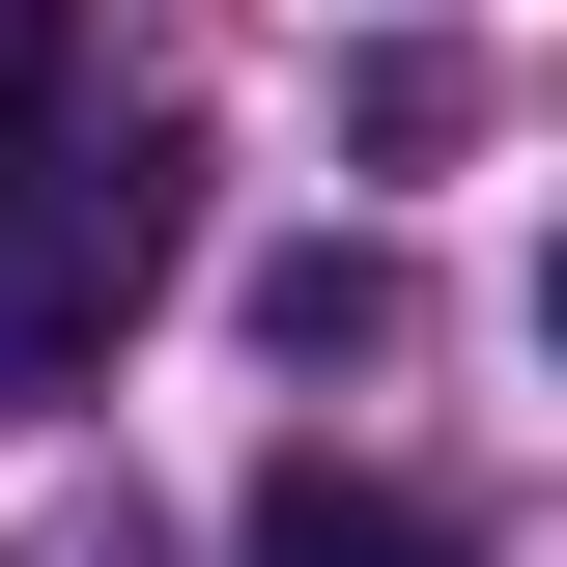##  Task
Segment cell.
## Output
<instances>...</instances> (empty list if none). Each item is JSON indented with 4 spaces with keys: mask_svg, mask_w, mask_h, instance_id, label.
<instances>
[{
    "mask_svg": "<svg viewBox=\"0 0 567 567\" xmlns=\"http://www.w3.org/2000/svg\"><path fill=\"white\" fill-rule=\"evenodd\" d=\"M171 256H199V142H171V114H58L29 171H0V425L85 398Z\"/></svg>",
    "mask_w": 567,
    "mask_h": 567,
    "instance_id": "obj_1",
    "label": "cell"
},
{
    "mask_svg": "<svg viewBox=\"0 0 567 567\" xmlns=\"http://www.w3.org/2000/svg\"><path fill=\"white\" fill-rule=\"evenodd\" d=\"M227 567H483V539H454L425 483H341V454H284V483H256V539H227Z\"/></svg>",
    "mask_w": 567,
    "mask_h": 567,
    "instance_id": "obj_2",
    "label": "cell"
},
{
    "mask_svg": "<svg viewBox=\"0 0 567 567\" xmlns=\"http://www.w3.org/2000/svg\"><path fill=\"white\" fill-rule=\"evenodd\" d=\"M256 341H284V369H369V341H398V256H369V227L256 256Z\"/></svg>",
    "mask_w": 567,
    "mask_h": 567,
    "instance_id": "obj_3",
    "label": "cell"
},
{
    "mask_svg": "<svg viewBox=\"0 0 567 567\" xmlns=\"http://www.w3.org/2000/svg\"><path fill=\"white\" fill-rule=\"evenodd\" d=\"M58 114H114V85H85V0H0V171H29Z\"/></svg>",
    "mask_w": 567,
    "mask_h": 567,
    "instance_id": "obj_4",
    "label": "cell"
},
{
    "mask_svg": "<svg viewBox=\"0 0 567 567\" xmlns=\"http://www.w3.org/2000/svg\"><path fill=\"white\" fill-rule=\"evenodd\" d=\"M29 567H142V511H58V539H29Z\"/></svg>",
    "mask_w": 567,
    "mask_h": 567,
    "instance_id": "obj_5",
    "label": "cell"
}]
</instances>
